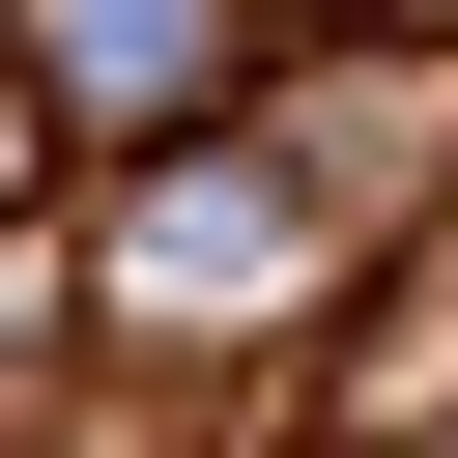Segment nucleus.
Here are the masks:
<instances>
[{"instance_id":"obj_3","label":"nucleus","mask_w":458,"mask_h":458,"mask_svg":"<svg viewBox=\"0 0 458 458\" xmlns=\"http://www.w3.org/2000/svg\"><path fill=\"white\" fill-rule=\"evenodd\" d=\"M372 29H401V0H372ZM429 29H458V0H429Z\"/></svg>"},{"instance_id":"obj_1","label":"nucleus","mask_w":458,"mask_h":458,"mask_svg":"<svg viewBox=\"0 0 458 458\" xmlns=\"http://www.w3.org/2000/svg\"><path fill=\"white\" fill-rule=\"evenodd\" d=\"M143 344H200V315H315L344 286V229H315V172L258 143V114H200V143H143V200H114V258H86Z\"/></svg>"},{"instance_id":"obj_2","label":"nucleus","mask_w":458,"mask_h":458,"mask_svg":"<svg viewBox=\"0 0 458 458\" xmlns=\"http://www.w3.org/2000/svg\"><path fill=\"white\" fill-rule=\"evenodd\" d=\"M0 86H29V143H200V114H258V0H0Z\"/></svg>"}]
</instances>
